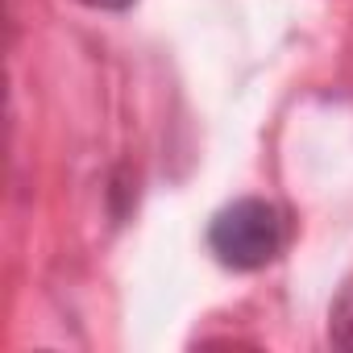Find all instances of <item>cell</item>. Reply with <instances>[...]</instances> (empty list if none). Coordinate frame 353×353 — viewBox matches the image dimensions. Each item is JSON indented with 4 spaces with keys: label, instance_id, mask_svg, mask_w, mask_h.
<instances>
[{
    "label": "cell",
    "instance_id": "obj_1",
    "mask_svg": "<svg viewBox=\"0 0 353 353\" xmlns=\"http://www.w3.org/2000/svg\"><path fill=\"white\" fill-rule=\"evenodd\" d=\"M283 241H287L283 212L266 200H254V196L221 208L212 229H208L212 254L233 270H258V266L274 262Z\"/></svg>",
    "mask_w": 353,
    "mask_h": 353
},
{
    "label": "cell",
    "instance_id": "obj_2",
    "mask_svg": "<svg viewBox=\"0 0 353 353\" xmlns=\"http://www.w3.org/2000/svg\"><path fill=\"white\" fill-rule=\"evenodd\" d=\"M328 341H332L336 349H349V353H353V283H345V291H341L336 303H332Z\"/></svg>",
    "mask_w": 353,
    "mask_h": 353
},
{
    "label": "cell",
    "instance_id": "obj_3",
    "mask_svg": "<svg viewBox=\"0 0 353 353\" xmlns=\"http://www.w3.org/2000/svg\"><path fill=\"white\" fill-rule=\"evenodd\" d=\"M88 9H129L133 0H83Z\"/></svg>",
    "mask_w": 353,
    "mask_h": 353
}]
</instances>
